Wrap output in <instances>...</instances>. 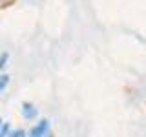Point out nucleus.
Here are the masks:
<instances>
[{"label":"nucleus","instance_id":"obj_1","mask_svg":"<svg viewBox=\"0 0 146 137\" xmlns=\"http://www.w3.org/2000/svg\"><path fill=\"white\" fill-rule=\"evenodd\" d=\"M48 135H49V121L48 119H40L29 132V137H48Z\"/></svg>","mask_w":146,"mask_h":137},{"label":"nucleus","instance_id":"obj_2","mask_svg":"<svg viewBox=\"0 0 146 137\" xmlns=\"http://www.w3.org/2000/svg\"><path fill=\"white\" fill-rule=\"evenodd\" d=\"M22 117L26 121H35L38 117V110L33 102H22Z\"/></svg>","mask_w":146,"mask_h":137},{"label":"nucleus","instance_id":"obj_3","mask_svg":"<svg viewBox=\"0 0 146 137\" xmlns=\"http://www.w3.org/2000/svg\"><path fill=\"white\" fill-rule=\"evenodd\" d=\"M9 82H11V79H9L7 73H0V93H4V91L7 90Z\"/></svg>","mask_w":146,"mask_h":137},{"label":"nucleus","instance_id":"obj_4","mask_svg":"<svg viewBox=\"0 0 146 137\" xmlns=\"http://www.w3.org/2000/svg\"><path fill=\"white\" fill-rule=\"evenodd\" d=\"M7 61H9V55H7V53H2V55H0V71L6 70Z\"/></svg>","mask_w":146,"mask_h":137},{"label":"nucleus","instance_id":"obj_5","mask_svg":"<svg viewBox=\"0 0 146 137\" xmlns=\"http://www.w3.org/2000/svg\"><path fill=\"white\" fill-rule=\"evenodd\" d=\"M9 137H27V134H26V130L18 128V130H11V132H9Z\"/></svg>","mask_w":146,"mask_h":137},{"label":"nucleus","instance_id":"obj_6","mask_svg":"<svg viewBox=\"0 0 146 137\" xmlns=\"http://www.w3.org/2000/svg\"><path fill=\"white\" fill-rule=\"evenodd\" d=\"M9 132H11V124H9V122H4L2 130H0V137H9Z\"/></svg>","mask_w":146,"mask_h":137},{"label":"nucleus","instance_id":"obj_7","mask_svg":"<svg viewBox=\"0 0 146 137\" xmlns=\"http://www.w3.org/2000/svg\"><path fill=\"white\" fill-rule=\"evenodd\" d=\"M2 126H4V121H2V119H0V130H2Z\"/></svg>","mask_w":146,"mask_h":137},{"label":"nucleus","instance_id":"obj_8","mask_svg":"<svg viewBox=\"0 0 146 137\" xmlns=\"http://www.w3.org/2000/svg\"><path fill=\"white\" fill-rule=\"evenodd\" d=\"M48 137H55V135H51V134H49V135H48Z\"/></svg>","mask_w":146,"mask_h":137}]
</instances>
